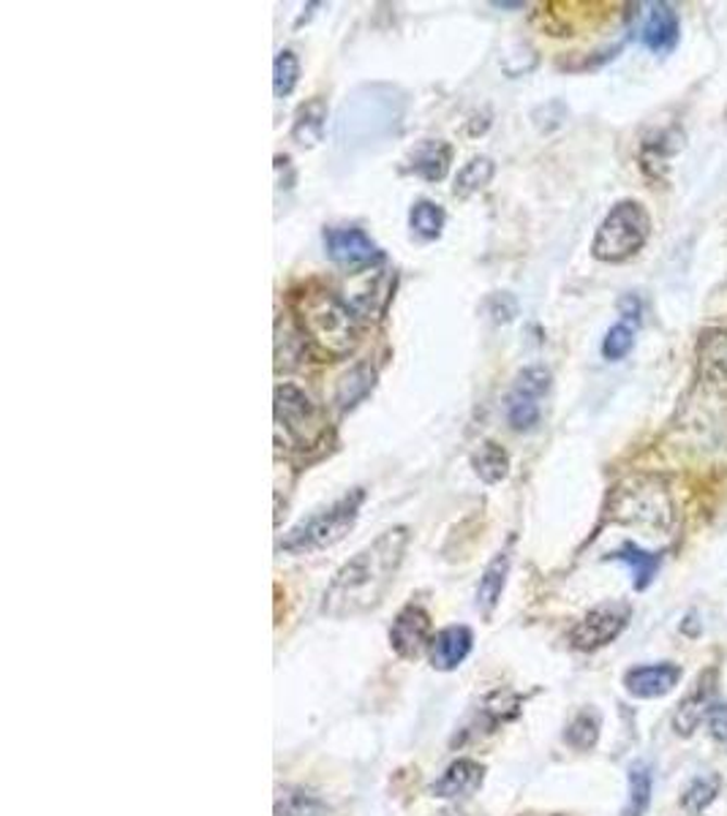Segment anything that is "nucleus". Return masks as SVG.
Segmentation results:
<instances>
[{
  "label": "nucleus",
  "mask_w": 727,
  "mask_h": 816,
  "mask_svg": "<svg viewBox=\"0 0 727 816\" xmlns=\"http://www.w3.org/2000/svg\"><path fill=\"white\" fill-rule=\"evenodd\" d=\"M678 36H681V22H678V11L670 3H654L645 20L643 38L645 47L656 54H670L676 49Z\"/></svg>",
  "instance_id": "f8f14e48"
},
{
  "label": "nucleus",
  "mask_w": 727,
  "mask_h": 816,
  "mask_svg": "<svg viewBox=\"0 0 727 816\" xmlns=\"http://www.w3.org/2000/svg\"><path fill=\"white\" fill-rule=\"evenodd\" d=\"M322 239L330 259L341 267H366L382 256L377 243L357 226H330Z\"/></svg>",
  "instance_id": "1a4fd4ad"
},
{
  "label": "nucleus",
  "mask_w": 727,
  "mask_h": 816,
  "mask_svg": "<svg viewBox=\"0 0 727 816\" xmlns=\"http://www.w3.org/2000/svg\"><path fill=\"white\" fill-rule=\"evenodd\" d=\"M611 558L621 560V564L629 566V571H632L634 591H645V588L651 585V580H654L656 569H660V555L649 553V549H643V547H638L634 542L621 544V547H618L616 553L611 555Z\"/></svg>",
  "instance_id": "6ab92c4d"
},
{
  "label": "nucleus",
  "mask_w": 727,
  "mask_h": 816,
  "mask_svg": "<svg viewBox=\"0 0 727 816\" xmlns=\"http://www.w3.org/2000/svg\"><path fill=\"white\" fill-rule=\"evenodd\" d=\"M493 172H496V166H493L491 158H485V156L471 158L469 163H464V169L458 172V177H455L453 194L455 196L477 194V190L485 188V185L491 183Z\"/></svg>",
  "instance_id": "b1692460"
},
{
  "label": "nucleus",
  "mask_w": 727,
  "mask_h": 816,
  "mask_svg": "<svg viewBox=\"0 0 727 816\" xmlns=\"http://www.w3.org/2000/svg\"><path fill=\"white\" fill-rule=\"evenodd\" d=\"M600 724H602L600 713L580 710L578 716L569 721L567 732H564V740H567V743L578 751L594 749L596 740H600Z\"/></svg>",
  "instance_id": "cd10ccee"
},
{
  "label": "nucleus",
  "mask_w": 727,
  "mask_h": 816,
  "mask_svg": "<svg viewBox=\"0 0 727 816\" xmlns=\"http://www.w3.org/2000/svg\"><path fill=\"white\" fill-rule=\"evenodd\" d=\"M629 609L627 602H605L600 607H594L591 613L583 615V620H578V626L572 629L569 640L578 651H596V647H605L607 642L616 640L629 623Z\"/></svg>",
  "instance_id": "0eeeda50"
},
{
  "label": "nucleus",
  "mask_w": 727,
  "mask_h": 816,
  "mask_svg": "<svg viewBox=\"0 0 727 816\" xmlns=\"http://www.w3.org/2000/svg\"><path fill=\"white\" fill-rule=\"evenodd\" d=\"M611 517L624 526L665 533L676 522V509L662 479L632 477L613 490Z\"/></svg>",
  "instance_id": "20e7f679"
},
{
  "label": "nucleus",
  "mask_w": 727,
  "mask_h": 816,
  "mask_svg": "<svg viewBox=\"0 0 727 816\" xmlns=\"http://www.w3.org/2000/svg\"><path fill=\"white\" fill-rule=\"evenodd\" d=\"M681 680V667L670 662L662 664H645V667H634L624 675V685L638 700H654V696H665L673 691Z\"/></svg>",
  "instance_id": "9d476101"
},
{
  "label": "nucleus",
  "mask_w": 727,
  "mask_h": 816,
  "mask_svg": "<svg viewBox=\"0 0 727 816\" xmlns=\"http://www.w3.org/2000/svg\"><path fill=\"white\" fill-rule=\"evenodd\" d=\"M714 689H716V672L714 669H708L705 675H700L694 689L689 691V694L681 700V705L676 707L673 727H676L678 734L687 738V734H692L694 729L700 727L703 716L711 710V696H714Z\"/></svg>",
  "instance_id": "9b49d317"
},
{
  "label": "nucleus",
  "mask_w": 727,
  "mask_h": 816,
  "mask_svg": "<svg viewBox=\"0 0 727 816\" xmlns=\"http://www.w3.org/2000/svg\"><path fill=\"white\" fill-rule=\"evenodd\" d=\"M409 528L393 526L379 533L368 547L352 555L335 577L330 580L322 596V613L328 618L346 620L366 615L384 602L393 588L395 574L404 564L406 547H409Z\"/></svg>",
  "instance_id": "f257e3e1"
},
{
  "label": "nucleus",
  "mask_w": 727,
  "mask_h": 816,
  "mask_svg": "<svg viewBox=\"0 0 727 816\" xmlns=\"http://www.w3.org/2000/svg\"><path fill=\"white\" fill-rule=\"evenodd\" d=\"M303 335L324 357H346L360 341L357 310L333 292H313L300 299Z\"/></svg>",
  "instance_id": "f03ea898"
},
{
  "label": "nucleus",
  "mask_w": 727,
  "mask_h": 816,
  "mask_svg": "<svg viewBox=\"0 0 727 816\" xmlns=\"http://www.w3.org/2000/svg\"><path fill=\"white\" fill-rule=\"evenodd\" d=\"M485 781V767L475 759H458L444 770V776L439 778L431 787L433 798L455 800V798H469Z\"/></svg>",
  "instance_id": "ddd939ff"
},
{
  "label": "nucleus",
  "mask_w": 727,
  "mask_h": 816,
  "mask_svg": "<svg viewBox=\"0 0 727 816\" xmlns=\"http://www.w3.org/2000/svg\"><path fill=\"white\" fill-rule=\"evenodd\" d=\"M504 413H507V422L513 430H518V433L531 430L540 422V397L513 390L507 397V406H504Z\"/></svg>",
  "instance_id": "393cba45"
},
{
  "label": "nucleus",
  "mask_w": 727,
  "mask_h": 816,
  "mask_svg": "<svg viewBox=\"0 0 727 816\" xmlns=\"http://www.w3.org/2000/svg\"><path fill=\"white\" fill-rule=\"evenodd\" d=\"M708 729L716 740H727V702L708 710Z\"/></svg>",
  "instance_id": "2f4dec72"
},
{
  "label": "nucleus",
  "mask_w": 727,
  "mask_h": 816,
  "mask_svg": "<svg viewBox=\"0 0 727 816\" xmlns=\"http://www.w3.org/2000/svg\"><path fill=\"white\" fill-rule=\"evenodd\" d=\"M507 571H509V555L498 553L491 564L485 566L480 577V585H477V609H480L485 618H491V613L496 609L498 598H502L504 585H507Z\"/></svg>",
  "instance_id": "f3484780"
},
{
  "label": "nucleus",
  "mask_w": 727,
  "mask_h": 816,
  "mask_svg": "<svg viewBox=\"0 0 727 816\" xmlns=\"http://www.w3.org/2000/svg\"><path fill=\"white\" fill-rule=\"evenodd\" d=\"M409 226L415 237L436 239L444 228V210L436 205V201H428V199L415 201L409 212Z\"/></svg>",
  "instance_id": "5701e85b"
},
{
  "label": "nucleus",
  "mask_w": 727,
  "mask_h": 816,
  "mask_svg": "<svg viewBox=\"0 0 727 816\" xmlns=\"http://www.w3.org/2000/svg\"><path fill=\"white\" fill-rule=\"evenodd\" d=\"M431 642V615L420 604H409L395 615L393 626H390V645L401 658L415 662Z\"/></svg>",
  "instance_id": "6e6552de"
},
{
  "label": "nucleus",
  "mask_w": 727,
  "mask_h": 816,
  "mask_svg": "<svg viewBox=\"0 0 727 816\" xmlns=\"http://www.w3.org/2000/svg\"><path fill=\"white\" fill-rule=\"evenodd\" d=\"M328 435V422L317 403L295 384L275 386V441L292 452L319 446Z\"/></svg>",
  "instance_id": "423d86ee"
},
{
  "label": "nucleus",
  "mask_w": 727,
  "mask_h": 816,
  "mask_svg": "<svg viewBox=\"0 0 727 816\" xmlns=\"http://www.w3.org/2000/svg\"><path fill=\"white\" fill-rule=\"evenodd\" d=\"M471 631L466 626H447V629L439 631L431 642V664L439 672H449V669H458L466 662L471 651Z\"/></svg>",
  "instance_id": "4468645a"
},
{
  "label": "nucleus",
  "mask_w": 727,
  "mask_h": 816,
  "mask_svg": "<svg viewBox=\"0 0 727 816\" xmlns=\"http://www.w3.org/2000/svg\"><path fill=\"white\" fill-rule=\"evenodd\" d=\"M436 816H464V814H453V811H444V814H436Z\"/></svg>",
  "instance_id": "f704fd0d"
},
{
  "label": "nucleus",
  "mask_w": 727,
  "mask_h": 816,
  "mask_svg": "<svg viewBox=\"0 0 727 816\" xmlns=\"http://www.w3.org/2000/svg\"><path fill=\"white\" fill-rule=\"evenodd\" d=\"M634 346V330L621 321V324H613L611 330L605 332V341H602V357L605 359H624Z\"/></svg>",
  "instance_id": "c756f323"
},
{
  "label": "nucleus",
  "mask_w": 727,
  "mask_h": 816,
  "mask_svg": "<svg viewBox=\"0 0 727 816\" xmlns=\"http://www.w3.org/2000/svg\"><path fill=\"white\" fill-rule=\"evenodd\" d=\"M618 310H621V316L627 321H640V302L634 294H627V297L618 299Z\"/></svg>",
  "instance_id": "473e14b6"
},
{
  "label": "nucleus",
  "mask_w": 727,
  "mask_h": 816,
  "mask_svg": "<svg viewBox=\"0 0 727 816\" xmlns=\"http://www.w3.org/2000/svg\"><path fill=\"white\" fill-rule=\"evenodd\" d=\"M362 500H366V490H349V493L341 495L338 500H333V504L324 506V509L313 511V515L306 517L300 526L292 528V531L281 539V549L289 555H311L319 553V549L333 547V544H338L341 539L355 528Z\"/></svg>",
  "instance_id": "7ed1b4c3"
},
{
  "label": "nucleus",
  "mask_w": 727,
  "mask_h": 816,
  "mask_svg": "<svg viewBox=\"0 0 727 816\" xmlns=\"http://www.w3.org/2000/svg\"><path fill=\"white\" fill-rule=\"evenodd\" d=\"M513 390L523 392V395H531V397H542L547 390H551V370L542 368V364L523 368L518 375H515Z\"/></svg>",
  "instance_id": "7c9ffc66"
},
{
  "label": "nucleus",
  "mask_w": 727,
  "mask_h": 816,
  "mask_svg": "<svg viewBox=\"0 0 727 816\" xmlns=\"http://www.w3.org/2000/svg\"><path fill=\"white\" fill-rule=\"evenodd\" d=\"M275 816H330V808L311 789L286 787L275 800Z\"/></svg>",
  "instance_id": "aec40b11"
},
{
  "label": "nucleus",
  "mask_w": 727,
  "mask_h": 816,
  "mask_svg": "<svg viewBox=\"0 0 727 816\" xmlns=\"http://www.w3.org/2000/svg\"><path fill=\"white\" fill-rule=\"evenodd\" d=\"M373 384H377V370H373L368 362L355 364L349 373L341 375L338 390H335V403H338L341 411L355 408L357 403H360L362 397L373 390Z\"/></svg>",
  "instance_id": "a211bd4d"
},
{
  "label": "nucleus",
  "mask_w": 727,
  "mask_h": 816,
  "mask_svg": "<svg viewBox=\"0 0 727 816\" xmlns=\"http://www.w3.org/2000/svg\"><path fill=\"white\" fill-rule=\"evenodd\" d=\"M324 125H328V107L322 98H313L297 112L295 125H292V139L303 147H313L322 141Z\"/></svg>",
  "instance_id": "412c9836"
},
{
  "label": "nucleus",
  "mask_w": 727,
  "mask_h": 816,
  "mask_svg": "<svg viewBox=\"0 0 727 816\" xmlns=\"http://www.w3.org/2000/svg\"><path fill=\"white\" fill-rule=\"evenodd\" d=\"M651 805V770L649 765L629 767V800L624 816H643Z\"/></svg>",
  "instance_id": "a878e982"
},
{
  "label": "nucleus",
  "mask_w": 727,
  "mask_h": 816,
  "mask_svg": "<svg viewBox=\"0 0 727 816\" xmlns=\"http://www.w3.org/2000/svg\"><path fill=\"white\" fill-rule=\"evenodd\" d=\"M471 466H475L477 477L488 484L502 482L509 473V455L496 444V441H485L480 444V449L471 455Z\"/></svg>",
  "instance_id": "4be33fe9"
},
{
  "label": "nucleus",
  "mask_w": 727,
  "mask_h": 816,
  "mask_svg": "<svg viewBox=\"0 0 727 816\" xmlns=\"http://www.w3.org/2000/svg\"><path fill=\"white\" fill-rule=\"evenodd\" d=\"M449 161H453V147L444 139H426L409 152V172L428 183H439L447 177Z\"/></svg>",
  "instance_id": "2eb2a0df"
},
{
  "label": "nucleus",
  "mask_w": 727,
  "mask_h": 816,
  "mask_svg": "<svg viewBox=\"0 0 727 816\" xmlns=\"http://www.w3.org/2000/svg\"><path fill=\"white\" fill-rule=\"evenodd\" d=\"M698 368L708 381L727 384V326L705 330L698 341Z\"/></svg>",
  "instance_id": "dca6fc26"
},
{
  "label": "nucleus",
  "mask_w": 727,
  "mask_h": 816,
  "mask_svg": "<svg viewBox=\"0 0 727 816\" xmlns=\"http://www.w3.org/2000/svg\"><path fill=\"white\" fill-rule=\"evenodd\" d=\"M719 789H722V778L716 776V772H703V776L692 778V783H689L687 792H683V798H681L683 808H687L689 814H700V811L708 808V805L714 803Z\"/></svg>",
  "instance_id": "bb28decb"
},
{
  "label": "nucleus",
  "mask_w": 727,
  "mask_h": 816,
  "mask_svg": "<svg viewBox=\"0 0 727 816\" xmlns=\"http://www.w3.org/2000/svg\"><path fill=\"white\" fill-rule=\"evenodd\" d=\"M493 5H496V9H520L523 3H493Z\"/></svg>",
  "instance_id": "72a5a7b5"
},
{
  "label": "nucleus",
  "mask_w": 727,
  "mask_h": 816,
  "mask_svg": "<svg viewBox=\"0 0 727 816\" xmlns=\"http://www.w3.org/2000/svg\"><path fill=\"white\" fill-rule=\"evenodd\" d=\"M300 79V60L292 49H281L273 63V92L275 98H286Z\"/></svg>",
  "instance_id": "c85d7f7f"
},
{
  "label": "nucleus",
  "mask_w": 727,
  "mask_h": 816,
  "mask_svg": "<svg viewBox=\"0 0 727 816\" xmlns=\"http://www.w3.org/2000/svg\"><path fill=\"white\" fill-rule=\"evenodd\" d=\"M651 234V215L640 201L624 199L605 215L591 243V254L605 264H621L643 250Z\"/></svg>",
  "instance_id": "39448f33"
}]
</instances>
